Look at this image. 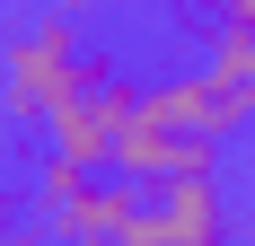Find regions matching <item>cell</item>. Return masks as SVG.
Segmentation results:
<instances>
[{
    "label": "cell",
    "mask_w": 255,
    "mask_h": 246,
    "mask_svg": "<svg viewBox=\"0 0 255 246\" xmlns=\"http://www.w3.org/2000/svg\"><path fill=\"white\" fill-rule=\"evenodd\" d=\"M88 62H97V53L79 44V18L71 9H44L26 35L0 44V115L9 123H53L62 106L79 97Z\"/></svg>",
    "instance_id": "6da1fadb"
},
{
    "label": "cell",
    "mask_w": 255,
    "mask_h": 246,
    "mask_svg": "<svg viewBox=\"0 0 255 246\" xmlns=\"http://www.w3.org/2000/svg\"><path fill=\"white\" fill-rule=\"evenodd\" d=\"M132 211H141V185L115 167H79L53 149L35 167V229H53L62 246H88V238H124Z\"/></svg>",
    "instance_id": "7a4b0ae2"
},
{
    "label": "cell",
    "mask_w": 255,
    "mask_h": 246,
    "mask_svg": "<svg viewBox=\"0 0 255 246\" xmlns=\"http://www.w3.org/2000/svg\"><path fill=\"white\" fill-rule=\"evenodd\" d=\"M132 115H141V79L115 71V62L97 53V62H88V79H79V97L44 123V141L62 149V158H79V167H115V149H124Z\"/></svg>",
    "instance_id": "3957f363"
},
{
    "label": "cell",
    "mask_w": 255,
    "mask_h": 246,
    "mask_svg": "<svg viewBox=\"0 0 255 246\" xmlns=\"http://www.w3.org/2000/svg\"><path fill=\"white\" fill-rule=\"evenodd\" d=\"M124 246H229V202H220V167L211 176H158L141 185Z\"/></svg>",
    "instance_id": "277c9868"
},
{
    "label": "cell",
    "mask_w": 255,
    "mask_h": 246,
    "mask_svg": "<svg viewBox=\"0 0 255 246\" xmlns=\"http://www.w3.org/2000/svg\"><path fill=\"white\" fill-rule=\"evenodd\" d=\"M203 71L255 97V26H220V35H211V62H203Z\"/></svg>",
    "instance_id": "5b68a950"
},
{
    "label": "cell",
    "mask_w": 255,
    "mask_h": 246,
    "mask_svg": "<svg viewBox=\"0 0 255 246\" xmlns=\"http://www.w3.org/2000/svg\"><path fill=\"white\" fill-rule=\"evenodd\" d=\"M18 238V202H9V185H0V246Z\"/></svg>",
    "instance_id": "8992f818"
},
{
    "label": "cell",
    "mask_w": 255,
    "mask_h": 246,
    "mask_svg": "<svg viewBox=\"0 0 255 246\" xmlns=\"http://www.w3.org/2000/svg\"><path fill=\"white\" fill-rule=\"evenodd\" d=\"M53 9H71V18H88V9H97V0H53Z\"/></svg>",
    "instance_id": "52a82bcc"
},
{
    "label": "cell",
    "mask_w": 255,
    "mask_h": 246,
    "mask_svg": "<svg viewBox=\"0 0 255 246\" xmlns=\"http://www.w3.org/2000/svg\"><path fill=\"white\" fill-rule=\"evenodd\" d=\"M88 246H124V238H88Z\"/></svg>",
    "instance_id": "ba28073f"
},
{
    "label": "cell",
    "mask_w": 255,
    "mask_h": 246,
    "mask_svg": "<svg viewBox=\"0 0 255 246\" xmlns=\"http://www.w3.org/2000/svg\"><path fill=\"white\" fill-rule=\"evenodd\" d=\"M106 9H132V0H106Z\"/></svg>",
    "instance_id": "9c48e42d"
}]
</instances>
